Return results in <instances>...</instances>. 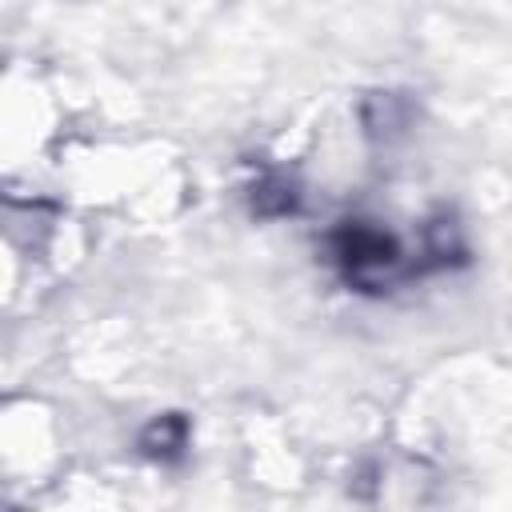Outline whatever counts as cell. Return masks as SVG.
<instances>
[{
	"mask_svg": "<svg viewBox=\"0 0 512 512\" xmlns=\"http://www.w3.org/2000/svg\"><path fill=\"white\" fill-rule=\"evenodd\" d=\"M328 244H332V260H336L340 276L360 292H384L388 284H396L400 276L412 272L404 264L396 236L376 228L372 220H340V228L332 232Z\"/></svg>",
	"mask_w": 512,
	"mask_h": 512,
	"instance_id": "6da1fadb",
	"label": "cell"
},
{
	"mask_svg": "<svg viewBox=\"0 0 512 512\" xmlns=\"http://www.w3.org/2000/svg\"><path fill=\"white\" fill-rule=\"evenodd\" d=\"M360 120L372 140H396L412 124V104L400 92H368L360 104Z\"/></svg>",
	"mask_w": 512,
	"mask_h": 512,
	"instance_id": "7a4b0ae2",
	"label": "cell"
},
{
	"mask_svg": "<svg viewBox=\"0 0 512 512\" xmlns=\"http://www.w3.org/2000/svg\"><path fill=\"white\" fill-rule=\"evenodd\" d=\"M184 448H188V420L180 412H164V416L148 420L140 432V452L160 464H176L184 456Z\"/></svg>",
	"mask_w": 512,
	"mask_h": 512,
	"instance_id": "3957f363",
	"label": "cell"
},
{
	"mask_svg": "<svg viewBox=\"0 0 512 512\" xmlns=\"http://www.w3.org/2000/svg\"><path fill=\"white\" fill-rule=\"evenodd\" d=\"M252 212L264 216V220H276V216H292L300 212V184L284 172H268L252 184Z\"/></svg>",
	"mask_w": 512,
	"mask_h": 512,
	"instance_id": "277c9868",
	"label": "cell"
},
{
	"mask_svg": "<svg viewBox=\"0 0 512 512\" xmlns=\"http://www.w3.org/2000/svg\"><path fill=\"white\" fill-rule=\"evenodd\" d=\"M464 236H460V224L452 216H436L424 224V260L420 268H448V264H460L464 260Z\"/></svg>",
	"mask_w": 512,
	"mask_h": 512,
	"instance_id": "5b68a950",
	"label": "cell"
}]
</instances>
